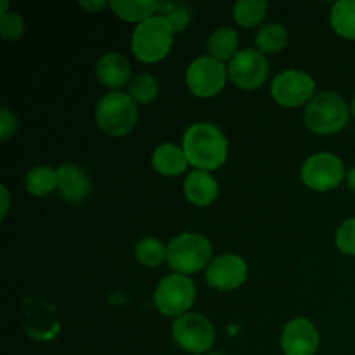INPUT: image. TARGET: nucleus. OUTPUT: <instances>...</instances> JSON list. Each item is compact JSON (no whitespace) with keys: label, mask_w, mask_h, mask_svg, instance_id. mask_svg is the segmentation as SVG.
Wrapping results in <instances>:
<instances>
[{"label":"nucleus","mask_w":355,"mask_h":355,"mask_svg":"<svg viewBox=\"0 0 355 355\" xmlns=\"http://www.w3.org/2000/svg\"><path fill=\"white\" fill-rule=\"evenodd\" d=\"M182 149L189 165L196 170L211 172L220 168L227 159L229 144L224 132L214 123L200 121L191 125L182 139Z\"/></svg>","instance_id":"nucleus-1"},{"label":"nucleus","mask_w":355,"mask_h":355,"mask_svg":"<svg viewBox=\"0 0 355 355\" xmlns=\"http://www.w3.org/2000/svg\"><path fill=\"white\" fill-rule=\"evenodd\" d=\"M350 107L336 92H319L305 107L304 120L311 132L318 135H331L343 130L349 123Z\"/></svg>","instance_id":"nucleus-2"},{"label":"nucleus","mask_w":355,"mask_h":355,"mask_svg":"<svg viewBox=\"0 0 355 355\" xmlns=\"http://www.w3.org/2000/svg\"><path fill=\"white\" fill-rule=\"evenodd\" d=\"M173 35L175 33L165 17L153 16L135 26L132 33V52L146 64L162 61L172 49Z\"/></svg>","instance_id":"nucleus-3"},{"label":"nucleus","mask_w":355,"mask_h":355,"mask_svg":"<svg viewBox=\"0 0 355 355\" xmlns=\"http://www.w3.org/2000/svg\"><path fill=\"white\" fill-rule=\"evenodd\" d=\"M139 111L128 94L110 92L99 99L96 106V123L111 137H123L134 130Z\"/></svg>","instance_id":"nucleus-4"},{"label":"nucleus","mask_w":355,"mask_h":355,"mask_svg":"<svg viewBox=\"0 0 355 355\" xmlns=\"http://www.w3.org/2000/svg\"><path fill=\"white\" fill-rule=\"evenodd\" d=\"M211 245L203 234L182 232L166 246V262L175 274H194L211 262Z\"/></svg>","instance_id":"nucleus-5"},{"label":"nucleus","mask_w":355,"mask_h":355,"mask_svg":"<svg viewBox=\"0 0 355 355\" xmlns=\"http://www.w3.org/2000/svg\"><path fill=\"white\" fill-rule=\"evenodd\" d=\"M196 300V286L184 274H170L163 277L155 291V305L163 315L180 318L187 314Z\"/></svg>","instance_id":"nucleus-6"},{"label":"nucleus","mask_w":355,"mask_h":355,"mask_svg":"<svg viewBox=\"0 0 355 355\" xmlns=\"http://www.w3.org/2000/svg\"><path fill=\"white\" fill-rule=\"evenodd\" d=\"M172 338L182 350L189 354H205L214 347L215 328L211 321L196 312H187L173 321Z\"/></svg>","instance_id":"nucleus-7"},{"label":"nucleus","mask_w":355,"mask_h":355,"mask_svg":"<svg viewBox=\"0 0 355 355\" xmlns=\"http://www.w3.org/2000/svg\"><path fill=\"white\" fill-rule=\"evenodd\" d=\"M302 182L315 193L336 189L345 179L343 162L333 153H318L305 159L300 170Z\"/></svg>","instance_id":"nucleus-8"},{"label":"nucleus","mask_w":355,"mask_h":355,"mask_svg":"<svg viewBox=\"0 0 355 355\" xmlns=\"http://www.w3.org/2000/svg\"><path fill=\"white\" fill-rule=\"evenodd\" d=\"M227 68L224 62L211 55H201L194 59L186 71V83L196 97H214L225 87Z\"/></svg>","instance_id":"nucleus-9"},{"label":"nucleus","mask_w":355,"mask_h":355,"mask_svg":"<svg viewBox=\"0 0 355 355\" xmlns=\"http://www.w3.org/2000/svg\"><path fill=\"white\" fill-rule=\"evenodd\" d=\"M270 94L277 104L284 107H298L311 103L315 96V82L309 73L286 69L270 83Z\"/></svg>","instance_id":"nucleus-10"},{"label":"nucleus","mask_w":355,"mask_h":355,"mask_svg":"<svg viewBox=\"0 0 355 355\" xmlns=\"http://www.w3.org/2000/svg\"><path fill=\"white\" fill-rule=\"evenodd\" d=\"M227 73L231 82L243 90H255L269 76V61L255 49H243L229 61Z\"/></svg>","instance_id":"nucleus-11"},{"label":"nucleus","mask_w":355,"mask_h":355,"mask_svg":"<svg viewBox=\"0 0 355 355\" xmlns=\"http://www.w3.org/2000/svg\"><path fill=\"white\" fill-rule=\"evenodd\" d=\"M24 329L26 335L38 342H49L59 335L61 324L55 319V307L38 297L24 298Z\"/></svg>","instance_id":"nucleus-12"},{"label":"nucleus","mask_w":355,"mask_h":355,"mask_svg":"<svg viewBox=\"0 0 355 355\" xmlns=\"http://www.w3.org/2000/svg\"><path fill=\"white\" fill-rule=\"evenodd\" d=\"M248 277V266L245 260L232 253L215 257L207 267V279L208 286L215 288L218 291H231L241 286Z\"/></svg>","instance_id":"nucleus-13"},{"label":"nucleus","mask_w":355,"mask_h":355,"mask_svg":"<svg viewBox=\"0 0 355 355\" xmlns=\"http://www.w3.org/2000/svg\"><path fill=\"white\" fill-rule=\"evenodd\" d=\"M319 331L309 319H291L281 335V349L284 355H315L319 349Z\"/></svg>","instance_id":"nucleus-14"},{"label":"nucleus","mask_w":355,"mask_h":355,"mask_svg":"<svg viewBox=\"0 0 355 355\" xmlns=\"http://www.w3.org/2000/svg\"><path fill=\"white\" fill-rule=\"evenodd\" d=\"M96 75L106 89L120 92L121 87L130 83V64L120 52H106L97 59Z\"/></svg>","instance_id":"nucleus-15"},{"label":"nucleus","mask_w":355,"mask_h":355,"mask_svg":"<svg viewBox=\"0 0 355 355\" xmlns=\"http://www.w3.org/2000/svg\"><path fill=\"white\" fill-rule=\"evenodd\" d=\"M92 189L89 175L73 163H64L58 168V191L69 203H80L87 200Z\"/></svg>","instance_id":"nucleus-16"},{"label":"nucleus","mask_w":355,"mask_h":355,"mask_svg":"<svg viewBox=\"0 0 355 355\" xmlns=\"http://www.w3.org/2000/svg\"><path fill=\"white\" fill-rule=\"evenodd\" d=\"M184 194L194 207H208L218 196V184L210 172L193 170L184 180Z\"/></svg>","instance_id":"nucleus-17"},{"label":"nucleus","mask_w":355,"mask_h":355,"mask_svg":"<svg viewBox=\"0 0 355 355\" xmlns=\"http://www.w3.org/2000/svg\"><path fill=\"white\" fill-rule=\"evenodd\" d=\"M151 163L153 168L158 173H162V175L177 177L182 172H186L187 165H189V159H187L182 148L166 142V144L158 146V148L153 151Z\"/></svg>","instance_id":"nucleus-18"},{"label":"nucleus","mask_w":355,"mask_h":355,"mask_svg":"<svg viewBox=\"0 0 355 355\" xmlns=\"http://www.w3.org/2000/svg\"><path fill=\"white\" fill-rule=\"evenodd\" d=\"M110 7L120 19L141 24L158 14L159 2L156 0H113L110 2Z\"/></svg>","instance_id":"nucleus-19"},{"label":"nucleus","mask_w":355,"mask_h":355,"mask_svg":"<svg viewBox=\"0 0 355 355\" xmlns=\"http://www.w3.org/2000/svg\"><path fill=\"white\" fill-rule=\"evenodd\" d=\"M238 44L239 38L236 30L229 26L217 28L214 33L210 35L207 42V49L210 52L211 58L218 59V61L224 62L225 59H232L236 54H238Z\"/></svg>","instance_id":"nucleus-20"},{"label":"nucleus","mask_w":355,"mask_h":355,"mask_svg":"<svg viewBox=\"0 0 355 355\" xmlns=\"http://www.w3.org/2000/svg\"><path fill=\"white\" fill-rule=\"evenodd\" d=\"M24 187L35 198H44L58 189V170L47 165L33 166L24 177Z\"/></svg>","instance_id":"nucleus-21"},{"label":"nucleus","mask_w":355,"mask_h":355,"mask_svg":"<svg viewBox=\"0 0 355 355\" xmlns=\"http://www.w3.org/2000/svg\"><path fill=\"white\" fill-rule=\"evenodd\" d=\"M331 28L347 40H355V0H340L329 12Z\"/></svg>","instance_id":"nucleus-22"},{"label":"nucleus","mask_w":355,"mask_h":355,"mask_svg":"<svg viewBox=\"0 0 355 355\" xmlns=\"http://www.w3.org/2000/svg\"><path fill=\"white\" fill-rule=\"evenodd\" d=\"M267 16V3L262 0H239L232 7V17L243 28H255Z\"/></svg>","instance_id":"nucleus-23"},{"label":"nucleus","mask_w":355,"mask_h":355,"mask_svg":"<svg viewBox=\"0 0 355 355\" xmlns=\"http://www.w3.org/2000/svg\"><path fill=\"white\" fill-rule=\"evenodd\" d=\"M288 44V31L283 24L277 23H269L263 24L259 31H257L255 37V45L260 52H267V54H272V52H279L286 47Z\"/></svg>","instance_id":"nucleus-24"},{"label":"nucleus","mask_w":355,"mask_h":355,"mask_svg":"<svg viewBox=\"0 0 355 355\" xmlns=\"http://www.w3.org/2000/svg\"><path fill=\"white\" fill-rule=\"evenodd\" d=\"M159 83L149 73H139L128 83V96L135 104H149L158 97Z\"/></svg>","instance_id":"nucleus-25"},{"label":"nucleus","mask_w":355,"mask_h":355,"mask_svg":"<svg viewBox=\"0 0 355 355\" xmlns=\"http://www.w3.org/2000/svg\"><path fill=\"white\" fill-rule=\"evenodd\" d=\"M135 259L149 269H156L166 260V246L156 238H144L135 246Z\"/></svg>","instance_id":"nucleus-26"},{"label":"nucleus","mask_w":355,"mask_h":355,"mask_svg":"<svg viewBox=\"0 0 355 355\" xmlns=\"http://www.w3.org/2000/svg\"><path fill=\"white\" fill-rule=\"evenodd\" d=\"M158 16L168 21L173 33H180L191 23V10L184 2H159Z\"/></svg>","instance_id":"nucleus-27"},{"label":"nucleus","mask_w":355,"mask_h":355,"mask_svg":"<svg viewBox=\"0 0 355 355\" xmlns=\"http://www.w3.org/2000/svg\"><path fill=\"white\" fill-rule=\"evenodd\" d=\"M24 33V21L19 14L6 12L0 14V35L6 42H14Z\"/></svg>","instance_id":"nucleus-28"},{"label":"nucleus","mask_w":355,"mask_h":355,"mask_svg":"<svg viewBox=\"0 0 355 355\" xmlns=\"http://www.w3.org/2000/svg\"><path fill=\"white\" fill-rule=\"evenodd\" d=\"M335 243L338 250L345 255L355 257V217L347 218L338 227L335 236Z\"/></svg>","instance_id":"nucleus-29"},{"label":"nucleus","mask_w":355,"mask_h":355,"mask_svg":"<svg viewBox=\"0 0 355 355\" xmlns=\"http://www.w3.org/2000/svg\"><path fill=\"white\" fill-rule=\"evenodd\" d=\"M17 130V118L9 107H2L0 110V137L2 141L10 139V135L16 134Z\"/></svg>","instance_id":"nucleus-30"},{"label":"nucleus","mask_w":355,"mask_h":355,"mask_svg":"<svg viewBox=\"0 0 355 355\" xmlns=\"http://www.w3.org/2000/svg\"><path fill=\"white\" fill-rule=\"evenodd\" d=\"M78 6L82 7L83 10H87V12H97V10L110 6V3L104 2V0H82V2H78Z\"/></svg>","instance_id":"nucleus-31"},{"label":"nucleus","mask_w":355,"mask_h":355,"mask_svg":"<svg viewBox=\"0 0 355 355\" xmlns=\"http://www.w3.org/2000/svg\"><path fill=\"white\" fill-rule=\"evenodd\" d=\"M0 200H2V218L7 217V211H9L10 207V196H9V191H7L6 186L0 187Z\"/></svg>","instance_id":"nucleus-32"},{"label":"nucleus","mask_w":355,"mask_h":355,"mask_svg":"<svg viewBox=\"0 0 355 355\" xmlns=\"http://www.w3.org/2000/svg\"><path fill=\"white\" fill-rule=\"evenodd\" d=\"M347 184H349L350 189H352L355 193V166L352 170H350L349 173H347Z\"/></svg>","instance_id":"nucleus-33"},{"label":"nucleus","mask_w":355,"mask_h":355,"mask_svg":"<svg viewBox=\"0 0 355 355\" xmlns=\"http://www.w3.org/2000/svg\"><path fill=\"white\" fill-rule=\"evenodd\" d=\"M350 113H352L355 116V97L352 99V104H350Z\"/></svg>","instance_id":"nucleus-34"},{"label":"nucleus","mask_w":355,"mask_h":355,"mask_svg":"<svg viewBox=\"0 0 355 355\" xmlns=\"http://www.w3.org/2000/svg\"><path fill=\"white\" fill-rule=\"evenodd\" d=\"M207 355H225V354H222V352H210V354H207Z\"/></svg>","instance_id":"nucleus-35"}]
</instances>
